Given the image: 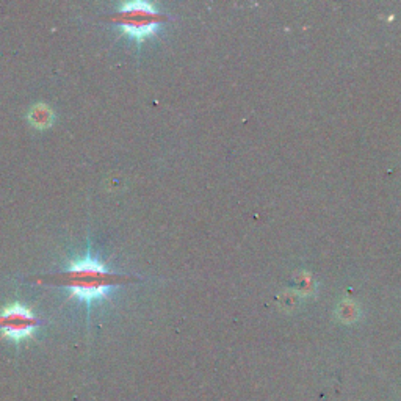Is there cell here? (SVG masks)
<instances>
[{
	"label": "cell",
	"mask_w": 401,
	"mask_h": 401,
	"mask_svg": "<svg viewBox=\"0 0 401 401\" xmlns=\"http://www.w3.org/2000/svg\"><path fill=\"white\" fill-rule=\"evenodd\" d=\"M38 326V318L22 304H11L0 312V331L11 340H24Z\"/></svg>",
	"instance_id": "cell-3"
},
{
	"label": "cell",
	"mask_w": 401,
	"mask_h": 401,
	"mask_svg": "<svg viewBox=\"0 0 401 401\" xmlns=\"http://www.w3.org/2000/svg\"><path fill=\"white\" fill-rule=\"evenodd\" d=\"M124 281H129L127 276L113 273L104 263L93 257L72 262L66 270L38 279L41 284L63 287L71 292L72 296H77L80 301L87 303L104 298L113 287Z\"/></svg>",
	"instance_id": "cell-1"
},
{
	"label": "cell",
	"mask_w": 401,
	"mask_h": 401,
	"mask_svg": "<svg viewBox=\"0 0 401 401\" xmlns=\"http://www.w3.org/2000/svg\"><path fill=\"white\" fill-rule=\"evenodd\" d=\"M113 21L120 25L129 36L144 39L154 35L157 28L165 21L159 10L148 2H131L121 5L113 16Z\"/></svg>",
	"instance_id": "cell-2"
},
{
	"label": "cell",
	"mask_w": 401,
	"mask_h": 401,
	"mask_svg": "<svg viewBox=\"0 0 401 401\" xmlns=\"http://www.w3.org/2000/svg\"><path fill=\"white\" fill-rule=\"evenodd\" d=\"M28 120L38 129H46L54 121V111L46 104H36L28 113Z\"/></svg>",
	"instance_id": "cell-4"
}]
</instances>
